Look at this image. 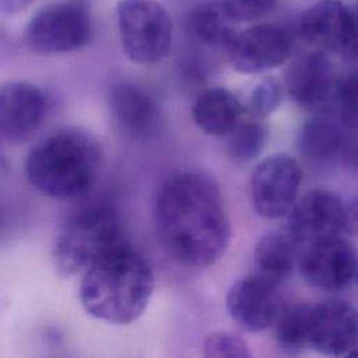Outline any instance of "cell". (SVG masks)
Returning <instances> with one entry per match:
<instances>
[{
	"mask_svg": "<svg viewBox=\"0 0 358 358\" xmlns=\"http://www.w3.org/2000/svg\"><path fill=\"white\" fill-rule=\"evenodd\" d=\"M301 179V168L289 155L275 154L263 159L250 180L256 213L270 220L287 217L296 201Z\"/></svg>",
	"mask_w": 358,
	"mask_h": 358,
	"instance_id": "7",
	"label": "cell"
},
{
	"mask_svg": "<svg viewBox=\"0 0 358 358\" xmlns=\"http://www.w3.org/2000/svg\"><path fill=\"white\" fill-rule=\"evenodd\" d=\"M155 224L165 253L189 268L214 264L229 243L224 197L204 172H180L164 182L155 200Z\"/></svg>",
	"mask_w": 358,
	"mask_h": 358,
	"instance_id": "1",
	"label": "cell"
},
{
	"mask_svg": "<svg viewBox=\"0 0 358 358\" xmlns=\"http://www.w3.org/2000/svg\"><path fill=\"white\" fill-rule=\"evenodd\" d=\"M299 31L317 50L347 57L357 36V18L341 0H320L302 13Z\"/></svg>",
	"mask_w": 358,
	"mask_h": 358,
	"instance_id": "12",
	"label": "cell"
},
{
	"mask_svg": "<svg viewBox=\"0 0 358 358\" xmlns=\"http://www.w3.org/2000/svg\"><path fill=\"white\" fill-rule=\"evenodd\" d=\"M116 20L124 55L137 64H154L172 46V21L157 0H119Z\"/></svg>",
	"mask_w": 358,
	"mask_h": 358,
	"instance_id": "6",
	"label": "cell"
},
{
	"mask_svg": "<svg viewBox=\"0 0 358 358\" xmlns=\"http://www.w3.org/2000/svg\"><path fill=\"white\" fill-rule=\"evenodd\" d=\"M354 225H357L358 228V207L355 208V213H354Z\"/></svg>",
	"mask_w": 358,
	"mask_h": 358,
	"instance_id": "30",
	"label": "cell"
},
{
	"mask_svg": "<svg viewBox=\"0 0 358 358\" xmlns=\"http://www.w3.org/2000/svg\"><path fill=\"white\" fill-rule=\"evenodd\" d=\"M285 234L295 245L337 236L347 225V211L340 197L329 190L315 189L295 201L287 214Z\"/></svg>",
	"mask_w": 358,
	"mask_h": 358,
	"instance_id": "10",
	"label": "cell"
},
{
	"mask_svg": "<svg viewBox=\"0 0 358 358\" xmlns=\"http://www.w3.org/2000/svg\"><path fill=\"white\" fill-rule=\"evenodd\" d=\"M338 77L329 55L315 50L299 56L285 71V87L291 99L308 110H322L336 98Z\"/></svg>",
	"mask_w": 358,
	"mask_h": 358,
	"instance_id": "14",
	"label": "cell"
},
{
	"mask_svg": "<svg viewBox=\"0 0 358 358\" xmlns=\"http://www.w3.org/2000/svg\"><path fill=\"white\" fill-rule=\"evenodd\" d=\"M8 52H10V41L7 35L0 29V62L7 57Z\"/></svg>",
	"mask_w": 358,
	"mask_h": 358,
	"instance_id": "29",
	"label": "cell"
},
{
	"mask_svg": "<svg viewBox=\"0 0 358 358\" xmlns=\"http://www.w3.org/2000/svg\"><path fill=\"white\" fill-rule=\"evenodd\" d=\"M345 130L340 119L320 110L302 126L298 136L299 151L305 158L315 162H326L344 155L350 143Z\"/></svg>",
	"mask_w": 358,
	"mask_h": 358,
	"instance_id": "18",
	"label": "cell"
},
{
	"mask_svg": "<svg viewBox=\"0 0 358 358\" xmlns=\"http://www.w3.org/2000/svg\"><path fill=\"white\" fill-rule=\"evenodd\" d=\"M36 0H0V15H15L25 11Z\"/></svg>",
	"mask_w": 358,
	"mask_h": 358,
	"instance_id": "27",
	"label": "cell"
},
{
	"mask_svg": "<svg viewBox=\"0 0 358 358\" xmlns=\"http://www.w3.org/2000/svg\"><path fill=\"white\" fill-rule=\"evenodd\" d=\"M282 90L280 83L273 77H264L257 81L249 91L243 110L255 119H263L271 115L281 103Z\"/></svg>",
	"mask_w": 358,
	"mask_h": 358,
	"instance_id": "23",
	"label": "cell"
},
{
	"mask_svg": "<svg viewBox=\"0 0 358 358\" xmlns=\"http://www.w3.org/2000/svg\"><path fill=\"white\" fill-rule=\"evenodd\" d=\"M204 355L210 358H248L246 341L234 331H214L204 340Z\"/></svg>",
	"mask_w": 358,
	"mask_h": 358,
	"instance_id": "25",
	"label": "cell"
},
{
	"mask_svg": "<svg viewBox=\"0 0 358 358\" xmlns=\"http://www.w3.org/2000/svg\"><path fill=\"white\" fill-rule=\"evenodd\" d=\"M310 306L308 303H291L280 309L275 324L277 345L287 354H298L308 347V329Z\"/></svg>",
	"mask_w": 358,
	"mask_h": 358,
	"instance_id": "21",
	"label": "cell"
},
{
	"mask_svg": "<svg viewBox=\"0 0 358 358\" xmlns=\"http://www.w3.org/2000/svg\"><path fill=\"white\" fill-rule=\"evenodd\" d=\"M292 52L288 32L278 24L263 22L235 32L227 53L242 74H262L284 64Z\"/></svg>",
	"mask_w": 358,
	"mask_h": 358,
	"instance_id": "8",
	"label": "cell"
},
{
	"mask_svg": "<svg viewBox=\"0 0 358 358\" xmlns=\"http://www.w3.org/2000/svg\"><path fill=\"white\" fill-rule=\"evenodd\" d=\"M108 106L116 127L133 140H145L154 134L158 109L154 99L131 83H117L108 92Z\"/></svg>",
	"mask_w": 358,
	"mask_h": 358,
	"instance_id": "16",
	"label": "cell"
},
{
	"mask_svg": "<svg viewBox=\"0 0 358 358\" xmlns=\"http://www.w3.org/2000/svg\"><path fill=\"white\" fill-rule=\"evenodd\" d=\"M336 99L338 101L340 122L347 130L358 133V73L338 78Z\"/></svg>",
	"mask_w": 358,
	"mask_h": 358,
	"instance_id": "24",
	"label": "cell"
},
{
	"mask_svg": "<svg viewBox=\"0 0 358 358\" xmlns=\"http://www.w3.org/2000/svg\"><path fill=\"white\" fill-rule=\"evenodd\" d=\"M277 284L253 274L238 280L228 291L227 310L245 331H262L270 327L280 309Z\"/></svg>",
	"mask_w": 358,
	"mask_h": 358,
	"instance_id": "15",
	"label": "cell"
},
{
	"mask_svg": "<svg viewBox=\"0 0 358 358\" xmlns=\"http://www.w3.org/2000/svg\"><path fill=\"white\" fill-rule=\"evenodd\" d=\"M267 127L264 123L255 120H239L238 124L225 134L227 155L235 162H250L257 158L267 141Z\"/></svg>",
	"mask_w": 358,
	"mask_h": 358,
	"instance_id": "22",
	"label": "cell"
},
{
	"mask_svg": "<svg viewBox=\"0 0 358 358\" xmlns=\"http://www.w3.org/2000/svg\"><path fill=\"white\" fill-rule=\"evenodd\" d=\"M232 22L221 0H203L189 13L186 29L196 42L213 49L227 50L235 35Z\"/></svg>",
	"mask_w": 358,
	"mask_h": 358,
	"instance_id": "19",
	"label": "cell"
},
{
	"mask_svg": "<svg viewBox=\"0 0 358 358\" xmlns=\"http://www.w3.org/2000/svg\"><path fill=\"white\" fill-rule=\"evenodd\" d=\"M127 242L117 211L109 204L80 208L62 225L52 246V262L62 278L77 275L113 248Z\"/></svg>",
	"mask_w": 358,
	"mask_h": 358,
	"instance_id": "4",
	"label": "cell"
},
{
	"mask_svg": "<svg viewBox=\"0 0 358 358\" xmlns=\"http://www.w3.org/2000/svg\"><path fill=\"white\" fill-rule=\"evenodd\" d=\"M299 266L310 285L322 291L338 292L357 278L358 253L348 241L337 235L305 246Z\"/></svg>",
	"mask_w": 358,
	"mask_h": 358,
	"instance_id": "9",
	"label": "cell"
},
{
	"mask_svg": "<svg viewBox=\"0 0 358 358\" xmlns=\"http://www.w3.org/2000/svg\"><path fill=\"white\" fill-rule=\"evenodd\" d=\"M101 144L81 127L59 129L27 155L25 175L29 183L56 200H71L85 194L101 166Z\"/></svg>",
	"mask_w": 358,
	"mask_h": 358,
	"instance_id": "3",
	"label": "cell"
},
{
	"mask_svg": "<svg viewBox=\"0 0 358 358\" xmlns=\"http://www.w3.org/2000/svg\"><path fill=\"white\" fill-rule=\"evenodd\" d=\"M358 338V312L341 299H327L310 306L308 347L340 357L348 355Z\"/></svg>",
	"mask_w": 358,
	"mask_h": 358,
	"instance_id": "13",
	"label": "cell"
},
{
	"mask_svg": "<svg viewBox=\"0 0 358 358\" xmlns=\"http://www.w3.org/2000/svg\"><path fill=\"white\" fill-rule=\"evenodd\" d=\"M357 280H358V273H357Z\"/></svg>",
	"mask_w": 358,
	"mask_h": 358,
	"instance_id": "32",
	"label": "cell"
},
{
	"mask_svg": "<svg viewBox=\"0 0 358 358\" xmlns=\"http://www.w3.org/2000/svg\"><path fill=\"white\" fill-rule=\"evenodd\" d=\"M94 27L88 7L81 1H60L41 7L25 25L22 41L41 56L64 55L85 48Z\"/></svg>",
	"mask_w": 358,
	"mask_h": 358,
	"instance_id": "5",
	"label": "cell"
},
{
	"mask_svg": "<svg viewBox=\"0 0 358 358\" xmlns=\"http://www.w3.org/2000/svg\"><path fill=\"white\" fill-rule=\"evenodd\" d=\"M48 110L43 91L28 81L0 84V141L21 144L41 127Z\"/></svg>",
	"mask_w": 358,
	"mask_h": 358,
	"instance_id": "11",
	"label": "cell"
},
{
	"mask_svg": "<svg viewBox=\"0 0 358 358\" xmlns=\"http://www.w3.org/2000/svg\"><path fill=\"white\" fill-rule=\"evenodd\" d=\"M243 105L231 91L213 87L194 99L192 117L194 124L211 136L228 134L242 119Z\"/></svg>",
	"mask_w": 358,
	"mask_h": 358,
	"instance_id": "17",
	"label": "cell"
},
{
	"mask_svg": "<svg viewBox=\"0 0 358 358\" xmlns=\"http://www.w3.org/2000/svg\"><path fill=\"white\" fill-rule=\"evenodd\" d=\"M225 13L234 22L255 21L268 15L277 0H221Z\"/></svg>",
	"mask_w": 358,
	"mask_h": 358,
	"instance_id": "26",
	"label": "cell"
},
{
	"mask_svg": "<svg viewBox=\"0 0 358 358\" xmlns=\"http://www.w3.org/2000/svg\"><path fill=\"white\" fill-rule=\"evenodd\" d=\"M295 243L287 234H268L255 248L257 274L274 284L284 281L295 266Z\"/></svg>",
	"mask_w": 358,
	"mask_h": 358,
	"instance_id": "20",
	"label": "cell"
},
{
	"mask_svg": "<svg viewBox=\"0 0 358 358\" xmlns=\"http://www.w3.org/2000/svg\"><path fill=\"white\" fill-rule=\"evenodd\" d=\"M152 291L148 262L124 242L81 273L78 294L90 316L110 324H129L143 315Z\"/></svg>",
	"mask_w": 358,
	"mask_h": 358,
	"instance_id": "2",
	"label": "cell"
},
{
	"mask_svg": "<svg viewBox=\"0 0 358 358\" xmlns=\"http://www.w3.org/2000/svg\"><path fill=\"white\" fill-rule=\"evenodd\" d=\"M355 18H357V25H358V8H357V14H355Z\"/></svg>",
	"mask_w": 358,
	"mask_h": 358,
	"instance_id": "31",
	"label": "cell"
},
{
	"mask_svg": "<svg viewBox=\"0 0 358 358\" xmlns=\"http://www.w3.org/2000/svg\"><path fill=\"white\" fill-rule=\"evenodd\" d=\"M344 157L355 166V169L358 171V140L357 141H351L347 145V150L344 152Z\"/></svg>",
	"mask_w": 358,
	"mask_h": 358,
	"instance_id": "28",
	"label": "cell"
}]
</instances>
